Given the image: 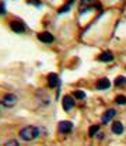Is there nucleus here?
Listing matches in <instances>:
<instances>
[{
	"label": "nucleus",
	"instance_id": "obj_1",
	"mask_svg": "<svg viewBox=\"0 0 126 146\" xmlns=\"http://www.w3.org/2000/svg\"><path fill=\"white\" fill-rule=\"evenodd\" d=\"M39 136V129L34 125H28V127L22 128L20 131V138L25 142H32Z\"/></svg>",
	"mask_w": 126,
	"mask_h": 146
},
{
	"label": "nucleus",
	"instance_id": "obj_16",
	"mask_svg": "<svg viewBox=\"0 0 126 146\" xmlns=\"http://www.w3.org/2000/svg\"><path fill=\"white\" fill-rule=\"evenodd\" d=\"M27 4H30V6H35V7H39V6H42V1H41V0H27Z\"/></svg>",
	"mask_w": 126,
	"mask_h": 146
},
{
	"label": "nucleus",
	"instance_id": "obj_19",
	"mask_svg": "<svg viewBox=\"0 0 126 146\" xmlns=\"http://www.w3.org/2000/svg\"><path fill=\"white\" fill-rule=\"evenodd\" d=\"M0 14H6V6H4V3H0Z\"/></svg>",
	"mask_w": 126,
	"mask_h": 146
},
{
	"label": "nucleus",
	"instance_id": "obj_9",
	"mask_svg": "<svg viewBox=\"0 0 126 146\" xmlns=\"http://www.w3.org/2000/svg\"><path fill=\"white\" fill-rule=\"evenodd\" d=\"M46 80H48V86L52 87V89L59 84V76H57L56 73H49L48 77H46Z\"/></svg>",
	"mask_w": 126,
	"mask_h": 146
},
{
	"label": "nucleus",
	"instance_id": "obj_11",
	"mask_svg": "<svg viewBox=\"0 0 126 146\" xmlns=\"http://www.w3.org/2000/svg\"><path fill=\"white\" fill-rule=\"evenodd\" d=\"M123 131H125V127H123V124L121 121H115L112 124V132L115 135H121V133H123Z\"/></svg>",
	"mask_w": 126,
	"mask_h": 146
},
{
	"label": "nucleus",
	"instance_id": "obj_14",
	"mask_svg": "<svg viewBox=\"0 0 126 146\" xmlns=\"http://www.w3.org/2000/svg\"><path fill=\"white\" fill-rule=\"evenodd\" d=\"M115 103H116V104H119V106H123V104H126V96H122V94L116 96Z\"/></svg>",
	"mask_w": 126,
	"mask_h": 146
},
{
	"label": "nucleus",
	"instance_id": "obj_13",
	"mask_svg": "<svg viewBox=\"0 0 126 146\" xmlns=\"http://www.w3.org/2000/svg\"><path fill=\"white\" fill-rule=\"evenodd\" d=\"M113 83H115V86H118V87H123V86H126V77L125 76H118Z\"/></svg>",
	"mask_w": 126,
	"mask_h": 146
},
{
	"label": "nucleus",
	"instance_id": "obj_15",
	"mask_svg": "<svg viewBox=\"0 0 126 146\" xmlns=\"http://www.w3.org/2000/svg\"><path fill=\"white\" fill-rule=\"evenodd\" d=\"M73 96H74L76 98H79V100H83V98L86 97V93H84L83 90H76V91H74V94H73Z\"/></svg>",
	"mask_w": 126,
	"mask_h": 146
},
{
	"label": "nucleus",
	"instance_id": "obj_4",
	"mask_svg": "<svg viewBox=\"0 0 126 146\" xmlns=\"http://www.w3.org/2000/svg\"><path fill=\"white\" fill-rule=\"evenodd\" d=\"M38 39H39L41 42H44V44H52L55 41V36H53V34H51L49 31H42V33L38 34Z\"/></svg>",
	"mask_w": 126,
	"mask_h": 146
},
{
	"label": "nucleus",
	"instance_id": "obj_2",
	"mask_svg": "<svg viewBox=\"0 0 126 146\" xmlns=\"http://www.w3.org/2000/svg\"><path fill=\"white\" fill-rule=\"evenodd\" d=\"M9 27L16 34H24L27 31V24L24 21H21V20H11L9 23Z\"/></svg>",
	"mask_w": 126,
	"mask_h": 146
},
{
	"label": "nucleus",
	"instance_id": "obj_12",
	"mask_svg": "<svg viewBox=\"0 0 126 146\" xmlns=\"http://www.w3.org/2000/svg\"><path fill=\"white\" fill-rule=\"evenodd\" d=\"M73 4H74V0H67V3H65L63 7L59 9V14H62V13H65V11H69Z\"/></svg>",
	"mask_w": 126,
	"mask_h": 146
},
{
	"label": "nucleus",
	"instance_id": "obj_6",
	"mask_svg": "<svg viewBox=\"0 0 126 146\" xmlns=\"http://www.w3.org/2000/svg\"><path fill=\"white\" fill-rule=\"evenodd\" d=\"M57 129L62 132V133H69L73 131V124L70 121H60L57 124Z\"/></svg>",
	"mask_w": 126,
	"mask_h": 146
},
{
	"label": "nucleus",
	"instance_id": "obj_18",
	"mask_svg": "<svg viewBox=\"0 0 126 146\" xmlns=\"http://www.w3.org/2000/svg\"><path fill=\"white\" fill-rule=\"evenodd\" d=\"M98 131H100V127H98V125H92V127L90 128V136H94Z\"/></svg>",
	"mask_w": 126,
	"mask_h": 146
},
{
	"label": "nucleus",
	"instance_id": "obj_5",
	"mask_svg": "<svg viewBox=\"0 0 126 146\" xmlns=\"http://www.w3.org/2000/svg\"><path fill=\"white\" fill-rule=\"evenodd\" d=\"M62 104H63V110L65 111H72L73 107L76 106L74 98H73L72 96H65L63 100H62Z\"/></svg>",
	"mask_w": 126,
	"mask_h": 146
},
{
	"label": "nucleus",
	"instance_id": "obj_3",
	"mask_svg": "<svg viewBox=\"0 0 126 146\" xmlns=\"http://www.w3.org/2000/svg\"><path fill=\"white\" fill-rule=\"evenodd\" d=\"M1 103H3L4 107H9V108H10V107H14V106L17 104V96L9 93V94H6V96L3 97Z\"/></svg>",
	"mask_w": 126,
	"mask_h": 146
},
{
	"label": "nucleus",
	"instance_id": "obj_17",
	"mask_svg": "<svg viewBox=\"0 0 126 146\" xmlns=\"http://www.w3.org/2000/svg\"><path fill=\"white\" fill-rule=\"evenodd\" d=\"M4 146H20V143H18V141H16V139H10V141H7L4 143Z\"/></svg>",
	"mask_w": 126,
	"mask_h": 146
},
{
	"label": "nucleus",
	"instance_id": "obj_20",
	"mask_svg": "<svg viewBox=\"0 0 126 146\" xmlns=\"http://www.w3.org/2000/svg\"><path fill=\"white\" fill-rule=\"evenodd\" d=\"M81 1H83V3H90L91 0H81Z\"/></svg>",
	"mask_w": 126,
	"mask_h": 146
},
{
	"label": "nucleus",
	"instance_id": "obj_10",
	"mask_svg": "<svg viewBox=\"0 0 126 146\" xmlns=\"http://www.w3.org/2000/svg\"><path fill=\"white\" fill-rule=\"evenodd\" d=\"M109 87H111V82H109L107 77H102V79H100L97 82V89L98 90H107Z\"/></svg>",
	"mask_w": 126,
	"mask_h": 146
},
{
	"label": "nucleus",
	"instance_id": "obj_7",
	"mask_svg": "<svg viewBox=\"0 0 126 146\" xmlns=\"http://www.w3.org/2000/svg\"><path fill=\"white\" fill-rule=\"evenodd\" d=\"M100 62H105V63H108V62H112L113 60V54H112V51H102L101 54L98 55V58H97Z\"/></svg>",
	"mask_w": 126,
	"mask_h": 146
},
{
	"label": "nucleus",
	"instance_id": "obj_8",
	"mask_svg": "<svg viewBox=\"0 0 126 146\" xmlns=\"http://www.w3.org/2000/svg\"><path fill=\"white\" fill-rule=\"evenodd\" d=\"M116 115V111L115 108H108L104 114H102V117H101V121H102V124H108L109 121L113 118Z\"/></svg>",
	"mask_w": 126,
	"mask_h": 146
}]
</instances>
